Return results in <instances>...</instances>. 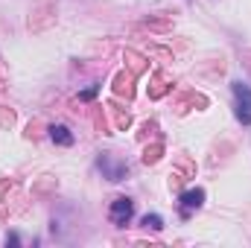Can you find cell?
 <instances>
[{"label":"cell","mask_w":251,"mask_h":248,"mask_svg":"<svg viewBox=\"0 0 251 248\" xmlns=\"http://www.w3.org/2000/svg\"><path fill=\"white\" fill-rule=\"evenodd\" d=\"M97 167L102 170V175H105L108 181H123L126 175H128V167H126V161L114 158V155H100Z\"/></svg>","instance_id":"7a4b0ae2"},{"label":"cell","mask_w":251,"mask_h":248,"mask_svg":"<svg viewBox=\"0 0 251 248\" xmlns=\"http://www.w3.org/2000/svg\"><path fill=\"white\" fill-rule=\"evenodd\" d=\"M204 204V190L201 187H193V190H187L184 196H181V201H178V210H181V216L187 219L193 210H199Z\"/></svg>","instance_id":"277c9868"},{"label":"cell","mask_w":251,"mask_h":248,"mask_svg":"<svg viewBox=\"0 0 251 248\" xmlns=\"http://www.w3.org/2000/svg\"><path fill=\"white\" fill-rule=\"evenodd\" d=\"M50 137H53V143L56 146H73V131L67 128V125H50Z\"/></svg>","instance_id":"5b68a950"},{"label":"cell","mask_w":251,"mask_h":248,"mask_svg":"<svg viewBox=\"0 0 251 248\" xmlns=\"http://www.w3.org/2000/svg\"><path fill=\"white\" fill-rule=\"evenodd\" d=\"M231 91H234V102H237V117H240V123L251 125V85L243 82V79H237V82L231 85Z\"/></svg>","instance_id":"6da1fadb"},{"label":"cell","mask_w":251,"mask_h":248,"mask_svg":"<svg viewBox=\"0 0 251 248\" xmlns=\"http://www.w3.org/2000/svg\"><path fill=\"white\" fill-rule=\"evenodd\" d=\"M143 228H152V231H161V228H164V219H161L158 213H146V216H143Z\"/></svg>","instance_id":"8992f818"},{"label":"cell","mask_w":251,"mask_h":248,"mask_svg":"<svg viewBox=\"0 0 251 248\" xmlns=\"http://www.w3.org/2000/svg\"><path fill=\"white\" fill-rule=\"evenodd\" d=\"M108 216H111V222H114V225H120V228H123L126 222L134 216V201H131V198H126V196L114 198V201H111V213H108Z\"/></svg>","instance_id":"3957f363"}]
</instances>
